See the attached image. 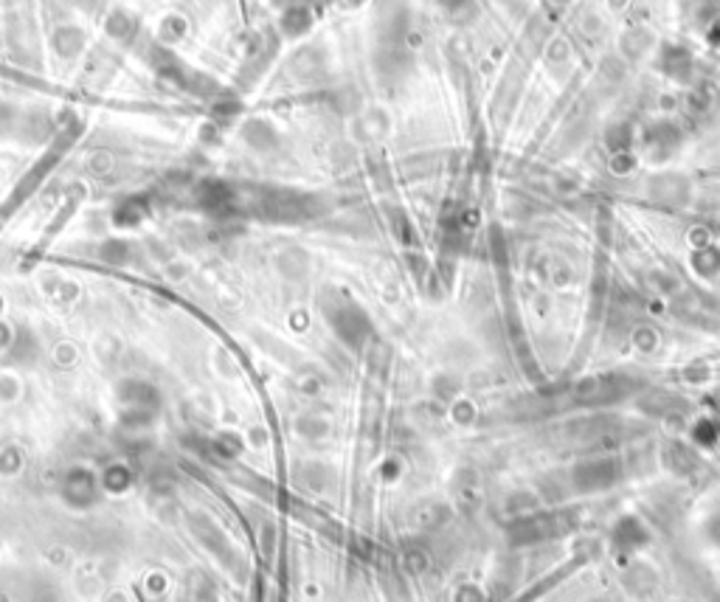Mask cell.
<instances>
[{
	"label": "cell",
	"mask_w": 720,
	"mask_h": 602,
	"mask_svg": "<svg viewBox=\"0 0 720 602\" xmlns=\"http://www.w3.org/2000/svg\"><path fill=\"white\" fill-rule=\"evenodd\" d=\"M144 215H146V203H144L141 198H133V200H127V203L119 208L116 223H119V225H133V223H138Z\"/></svg>",
	"instance_id": "6da1fadb"
}]
</instances>
